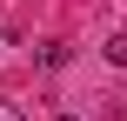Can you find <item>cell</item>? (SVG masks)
I'll use <instances>...</instances> for the list:
<instances>
[{"label": "cell", "mask_w": 127, "mask_h": 121, "mask_svg": "<svg viewBox=\"0 0 127 121\" xmlns=\"http://www.w3.org/2000/svg\"><path fill=\"white\" fill-rule=\"evenodd\" d=\"M100 54H107L114 67H127V34H107V40H100Z\"/></svg>", "instance_id": "cell-1"}, {"label": "cell", "mask_w": 127, "mask_h": 121, "mask_svg": "<svg viewBox=\"0 0 127 121\" xmlns=\"http://www.w3.org/2000/svg\"><path fill=\"white\" fill-rule=\"evenodd\" d=\"M40 67H67V40H47L40 47Z\"/></svg>", "instance_id": "cell-2"}, {"label": "cell", "mask_w": 127, "mask_h": 121, "mask_svg": "<svg viewBox=\"0 0 127 121\" xmlns=\"http://www.w3.org/2000/svg\"><path fill=\"white\" fill-rule=\"evenodd\" d=\"M0 121H27V108H20V101H7V94H0Z\"/></svg>", "instance_id": "cell-3"}, {"label": "cell", "mask_w": 127, "mask_h": 121, "mask_svg": "<svg viewBox=\"0 0 127 121\" xmlns=\"http://www.w3.org/2000/svg\"><path fill=\"white\" fill-rule=\"evenodd\" d=\"M54 121H80V115H67V108H60V115H54Z\"/></svg>", "instance_id": "cell-4"}]
</instances>
